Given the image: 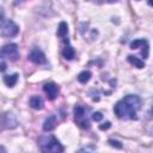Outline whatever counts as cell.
Segmentation results:
<instances>
[{
    "label": "cell",
    "instance_id": "6da1fadb",
    "mask_svg": "<svg viewBox=\"0 0 153 153\" xmlns=\"http://www.w3.org/2000/svg\"><path fill=\"white\" fill-rule=\"evenodd\" d=\"M140 97L136 94H128L115 104L114 112L121 120H136V114L140 110Z\"/></svg>",
    "mask_w": 153,
    "mask_h": 153
},
{
    "label": "cell",
    "instance_id": "7a4b0ae2",
    "mask_svg": "<svg viewBox=\"0 0 153 153\" xmlns=\"http://www.w3.org/2000/svg\"><path fill=\"white\" fill-rule=\"evenodd\" d=\"M38 146L42 152L49 153H59L63 151L62 145L54 135H44L38 139Z\"/></svg>",
    "mask_w": 153,
    "mask_h": 153
},
{
    "label": "cell",
    "instance_id": "3957f363",
    "mask_svg": "<svg viewBox=\"0 0 153 153\" xmlns=\"http://www.w3.org/2000/svg\"><path fill=\"white\" fill-rule=\"evenodd\" d=\"M19 57V49L16 43H8L5 44L1 48V60H10V61H17Z\"/></svg>",
    "mask_w": 153,
    "mask_h": 153
},
{
    "label": "cell",
    "instance_id": "277c9868",
    "mask_svg": "<svg viewBox=\"0 0 153 153\" xmlns=\"http://www.w3.org/2000/svg\"><path fill=\"white\" fill-rule=\"evenodd\" d=\"M86 110L84 106L81 105H75L74 106V120H75V123L82 128V129H88L91 126H90V121L87 118V116L85 115Z\"/></svg>",
    "mask_w": 153,
    "mask_h": 153
},
{
    "label": "cell",
    "instance_id": "5b68a950",
    "mask_svg": "<svg viewBox=\"0 0 153 153\" xmlns=\"http://www.w3.org/2000/svg\"><path fill=\"white\" fill-rule=\"evenodd\" d=\"M1 35L4 37H14L19 32V26L12 20H1Z\"/></svg>",
    "mask_w": 153,
    "mask_h": 153
},
{
    "label": "cell",
    "instance_id": "8992f818",
    "mask_svg": "<svg viewBox=\"0 0 153 153\" xmlns=\"http://www.w3.org/2000/svg\"><path fill=\"white\" fill-rule=\"evenodd\" d=\"M43 91L47 94V98L49 100H54V99H56L60 90H59V86L55 82H47L43 86Z\"/></svg>",
    "mask_w": 153,
    "mask_h": 153
},
{
    "label": "cell",
    "instance_id": "52a82bcc",
    "mask_svg": "<svg viewBox=\"0 0 153 153\" xmlns=\"http://www.w3.org/2000/svg\"><path fill=\"white\" fill-rule=\"evenodd\" d=\"M29 60L36 65H42L45 63V55L38 48H33L29 54Z\"/></svg>",
    "mask_w": 153,
    "mask_h": 153
},
{
    "label": "cell",
    "instance_id": "ba28073f",
    "mask_svg": "<svg viewBox=\"0 0 153 153\" xmlns=\"http://www.w3.org/2000/svg\"><path fill=\"white\" fill-rule=\"evenodd\" d=\"M17 124H18V122L12 114L7 112L2 116V129H8V128L12 129V128H16Z\"/></svg>",
    "mask_w": 153,
    "mask_h": 153
},
{
    "label": "cell",
    "instance_id": "9c48e42d",
    "mask_svg": "<svg viewBox=\"0 0 153 153\" xmlns=\"http://www.w3.org/2000/svg\"><path fill=\"white\" fill-rule=\"evenodd\" d=\"M63 39V43H65V47H63V50H62V55L66 60H73V57L75 56V51L73 49V47L69 44V41H68V37H65L62 38Z\"/></svg>",
    "mask_w": 153,
    "mask_h": 153
},
{
    "label": "cell",
    "instance_id": "30bf717a",
    "mask_svg": "<svg viewBox=\"0 0 153 153\" xmlns=\"http://www.w3.org/2000/svg\"><path fill=\"white\" fill-rule=\"evenodd\" d=\"M56 126V116L55 115H50L43 123V130L44 131H50L55 128Z\"/></svg>",
    "mask_w": 153,
    "mask_h": 153
},
{
    "label": "cell",
    "instance_id": "8fae6325",
    "mask_svg": "<svg viewBox=\"0 0 153 153\" xmlns=\"http://www.w3.org/2000/svg\"><path fill=\"white\" fill-rule=\"evenodd\" d=\"M30 106L35 110H41L43 108V100L39 96H32L30 98Z\"/></svg>",
    "mask_w": 153,
    "mask_h": 153
},
{
    "label": "cell",
    "instance_id": "7c38bea8",
    "mask_svg": "<svg viewBox=\"0 0 153 153\" xmlns=\"http://www.w3.org/2000/svg\"><path fill=\"white\" fill-rule=\"evenodd\" d=\"M67 35H68V25L66 22H61L57 27V36L60 38H65L67 37Z\"/></svg>",
    "mask_w": 153,
    "mask_h": 153
},
{
    "label": "cell",
    "instance_id": "4fadbf2b",
    "mask_svg": "<svg viewBox=\"0 0 153 153\" xmlns=\"http://www.w3.org/2000/svg\"><path fill=\"white\" fill-rule=\"evenodd\" d=\"M18 74L17 73H14V74H11V75H4V82L7 85V86H10V87H12V86H14L16 84H17V81H18Z\"/></svg>",
    "mask_w": 153,
    "mask_h": 153
},
{
    "label": "cell",
    "instance_id": "5bb4252c",
    "mask_svg": "<svg viewBox=\"0 0 153 153\" xmlns=\"http://www.w3.org/2000/svg\"><path fill=\"white\" fill-rule=\"evenodd\" d=\"M128 61H129L134 67H136V68H143V67H145V62H143L142 60H140L139 57H136V56L129 55V56H128Z\"/></svg>",
    "mask_w": 153,
    "mask_h": 153
},
{
    "label": "cell",
    "instance_id": "9a60e30c",
    "mask_svg": "<svg viewBox=\"0 0 153 153\" xmlns=\"http://www.w3.org/2000/svg\"><path fill=\"white\" fill-rule=\"evenodd\" d=\"M91 72L90 71H82L81 73H79L78 75V81L81 82V84H86L90 79H91Z\"/></svg>",
    "mask_w": 153,
    "mask_h": 153
},
{
    "label": "cell",
    "instance_id": "2e32d148",
    "mask_svg": "<svg viewBox=\"0 0 153 153\" xmlns=\"http://www.w3.org/2000/svg\"><path fill=\"white\" fill-rule=\"evenodd\" d=\"M146 43H147L146 39H142V38L141 39H135L130 43V49H137L139 47H143Z\"/></svg>",
    "mask_w": 153,
    "mask_h": 153
},
{
    "label": "cell",
    "instance_id": "e0dca14e",
    "mask_svg": "<svg viewBox=\"0 0 153 153\" xmlns=\"http://www.w3.org/2000/svg\"><path fill=\"white\" fill-rule=\"evenodd\" d=\"M102 118H103V115H102L100 112H93V114H92V120H93V121L99 122V121H102Z\"/></svg>",
    "mask_w": 153,
    "mask_h": 153
},
{
    "label": "cell",
    "instance_id": "ac0fdd59",
    "mask_svg": "<svg viewBox=\"0 0 153 153\" xmlns=\"http://www.w3.org/2000/svg\"><path fill=\"white\" fill-rule=\"evenodd\" d=\"M109 143H110V146H112V147L122 148V143H121L120 141H117V140H109Z\"/></svg>",
    "mask_w": 153,
    "mask_h": 153
},
{
    "label": "cell",
    "instance_id": "d6986e66",
    "mask_svg": "<svg viewBox=\"0 0 153 153\" xmlns=\"http://www.w3.org/2000/svg\"><path fill=\"white\" fill-rule=\"evenodd\" d=\"M110 127H111V123H110V122H105V123H103V124L99 126V129H100V130H106V129H109Z\"/></svg>",
    "mask_w": 153,
    "mask_h": 153
},
{
    "label": "cell",
    "instance_id": "ffe728a7",
    "mask_svg": "<svg viewBox=\"0 0 153 153\" xmlns=\"http://www.w3.org/2000/svg\"><path fill=\"white\" fill-rule=\"evenodd\" d=\"M6 69V63H5V60H1V71L4 72Z\"/></svg>",
    "mask_w": 153,
    "mask_h": 153
},
{
    "label": "cell",
    "instance_id": "44dd1931",
    "mask_svg": "<svg viewBox=\"0 0 153 153\" xmlns=\"http://www.w3.org/2000/svg\"><path fill=\"white\" fill-rule=\"evenodd\" d=\"M147 2H148V5H149V6H152V7H153V0H147Z\"/></svg>",
    "mask_w": 153,
    "mask_h": 153
},
{
    "label": "cell",
    "instance_id": "7402d4cb",
    "mask_svg": "<svg viewBox=\"0 0 153 153\" xmlns=\"http://www.w3.org/2000/svg\"><path fill=\"white\" fill-rule=\"evenodd\" d=\"M151 115H152V116H153V108H152V109H151Z\"/></svg>",
    "mask_w": 153,
    "mask_h": 153
}]
</instances>
